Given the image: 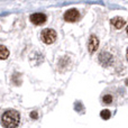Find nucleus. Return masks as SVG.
I'll return each instance as SVG.
<instances>
[{
    "label": "nucleus",
    "instance_id": "f257e3e1",
    "mask_svg": "<svg viewBox=\"0 0 128 128\" xmlns=\"http://www.w3.org/2000/svg\"><path fill=\"white\" fill-rule=\"evenodd\" d=\"M20 122V116L16 110H7L1 116V124L4 128H17Z\"/></svg>",
    "mask_w": 128,
    "mask_h": 128
},
{
    "label": "nucleus",
    "instance_id": "423d86ee",
    "mask_svg": "<svg viewBox=\"0 0 128 128\" xmlns=\"http://www.w3.org/2000/svg\"><path fill=\"white\" fill-rule=\"evenodd\" d=\"M111 25H112L114 27H115L116 29H120L122 28V27L126 25V22H125V19H122V18L120 17H115L111 19Z\"/></svg>",
    "mask_w": 128,
    "mask_h": 128
},
{
    "label": "nucleus",
    "instance_id": "7ed1b4c3",
    "mask_svg": "<svg viewBox=\"0 0 128 128\" xmlns=\"http://www.w3.org/2000/svg\"><path fill=\"white\" fill-rule=\"evenodd\" d=\"M79 11L76 9H68L65 14H64V19L68 22H74L79 19Z\"/></svg>",
    "mask_w": 128,
    "mask_h": 128
},
{
    "label": "nucleus",
    "instance_id": "9d476101",
    "mask_svg": "<svg viewBox=\"0 0 128 128\" xmlns=\"http://www.w3.org/2000/svg\"><path fill=\"white\" fill-rule=\"evenodd\" d=\"M30 116H32L33 118H37V112H36V111H34V112L30 114Z\"/></svg>",
    "mask_w": 128,
    "mask_h": 128
},
{
    "label": "nucleus",
    "instance_id": "f03ea898",
    "mask_svg": "<svg viewBox=\"0 0 128 128\" xmlns=\"http://www.w3.org/2000/svg\"><path fill=\"white\" fill-rule=\"evenodd\" d=\"M56 37L58 36H56V33L54 29H44L40 34V40L45 44H53L56 40Z\"/></svg>",
    "mask_w": 128,
    "mask_h": 128
},
{
    "label": "nucleus",
    "instance_id": "20e7f679",
    "mask_svg": "<svg viewBox=\"0 0 128 128\" xmlns=\"http://www.w3.org/2000/svg\"><path fill=\"white\" fill-rule=\"evenodd\" d=\"M46 19H47L46 15H44L42 12H36L30 16V22L34 25H43L46 22Z\"/></svg>",
    "mask_w": 128,
    "mask_h": 128
},
{
    "label": "nucleus",
    "instance_id": "1a4fd4ad",
    "mask_svg": "<svg viewBox=\"0 0 128 128\" xmlns=\"http://www.w3.org/2000/svg\"><path fill=\"white\" fill-rule=\"evenodd\" d=\"M102 100H104V104H111V102H112V97H111V94H106L104 98H102Z\"/></svg>",
    "mask_w": 128,
    "mask_h": 128
},
{
    "label": "nucleus",
    "instance_id": "0eeeda50",
    "mask_svg": "<svg viewBox=\"0 0 128 128\" xmlns=\"http://www.w3.org/2000/svg\"><path fill=\"white\" fill-rule=\"evenodd\" d=\"M9 56V51L7 50V47L0 45V60H6Z\"/></svg>",
    "mask_w": 128,
    "mask_h": 128
},
{
    "label": "nucleus",
    "instance_id": "6e6552de",
    "mask_svg": "<svg viewBox=\"0 0 128 128\" xmlns=\"http://www.w3.org/2000/svg\"><path fill=\"white\" fill-rule=\"evenodd\" d=\"M100 116H101V118L102 119H109L110 118V116H111V112L109 110H107V109H104V110H102L101 112H100Z\"/></svg>",
    "mask_w": 128,
    "mask_h": 128
},
{
    "label": "nucleus",
    "instance_id": "39448f33",
    "mask_svg": "<svg viewBox=\"0 0 128 128\" xmlns=\"http://www.w3.org/2000/svg\"><path fill=\"white\" fill-rule=\"evenodd\" d=\"M98 46H99V40H98L96 36H91L90 40L88 42V50L90 53H93L98 50Z\"/></svg>",
    "mask_w": 128,
    "mask_h": 128
}]
</instances>
